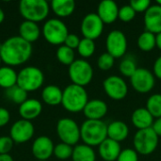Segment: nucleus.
Returning a JSON list of instances; mask_svg holds the SVG:
<instances>
[{"label": "nucleus", "instance_id": "nucleus-1", "mask_svg": "<svg viewBox=\"0 0 161 161\" xmlns=\"http://www.w3.org/2000/svg\"><path fill=\"white\" fill-rule=\"evenodd\" d=\"M32 54V45L20 36H12L2 42L0 57L8 66H18L26 62Z\"/></svg>", "mask_w": 161, "mask_h": 161}, {"label": "nucleus", "instance_id": "nucleus-2", "mask_svg": "<svg viewBox=\"0 0 161 161\" xmlns=\"http://www.w3.org/2000/svg\"><path fill=\"white\" fill-rule=\"evenodd\" d=\"M80 138L84 144L99 146L108 138V125L102 120H86L80 126Z\"/></svg>", "mask_w": 161, "mask_h": 161}, {"label": "nucleus", "instance_id": "nucleus-3", "mask_svg": "<svg viewBox=\"0 0 161 161\" xmlns=\"http://www.w3.org/2000/svg\"><path fill=\"white\" fill-rule=\"evenodd\" d=\"M89 102L88 93L84 87L70 84L63 90L61 105L70 112L83 111Z\"/></svg>", "mask_w": 161, "mask_h": 161}, {"label": "nucleus", "instance_id": "nucleus-4", "mask_svg": "<svg viewBox=\"0 0 161 161\" xmlns=\"http://www.w3.org/2000/svg\"><path fill=\"white\" fill-rule=\"evenodd\" d=\"M49 10L46 0H22L19 3V11L26 21L41 22L48 16Z\"/></svg>", "mask_w": 161, "mask_h": 161}, {"label": "nucleus", "instance_id": "nucleus-5", "mask_svg": "<svg viewBox=\"0 0 161 161\" xmlns=\"http://www.w3.org/2000/svg\"><path fill=\"white\" fill-rule=\"evenodd\" d=\"M159 137L156 134L152 127L138 130L134 136L135 151L142 156L153 154L158 145Z\"/></svg>", "mask_w": 161, "mask_h": 161}, {"label": "nucleus", "instance_id": "nucleus-6", "mask_svg": "<svg viewBox=\"0 0 161 161\" xmlns=\"http://www.w3.org/2000/svg\"><path fill=\"white\" fill-rule=\"evenodd\" d=\"M44 82L42 71L35 66H28L18 73L17 85L25 92H30L40 89Z\"/></svg>", "mask_w": 161, "mask_h": 161}, {"label": "nucleus", "instance_id": "nucleus-7", "mask_svg": "<svg viewBox=\"0 0 161 161\" xmlns=\"http://www.w3.org/2000/svg\"><path fill=\"white\" fill-rule=\"evenodd\" d=\"M42 34L45 40L54 45L64 43L67 36L69 35L67 25L58 18L47 20L42 27Z\"/></svg>", "mask_w": 161, "mask_h": 161}, {"label": "nucleus", "instance_id": "nucleus-8", "mask_svg": "<svg viewBox=\"0 0 161 161\" xmlns=\"http://www.w3.org/2000/svg\"><path fill=\"white\" fill-rule=\"evenodd\" d=\"M69 76L73 84L85 87L91 83L93 77V69L85 59H75L69 66Z\"/></svg>", "mask_w": 161, "mask_h": 161}, {"label": "nucleus", "instance_id": "nucleus-9", "mask_svg": "<svg viewBox=\"0 0 161 161\" xmlns=\"http://www.w3.org/2000/svg\"><path fill=\"white\" fill-rule=\"evenodd\" d=\"M57 134L61 142L71 146L77 145L80 138V126L71 118L59 119L57 124Z\"/></svg>", "mask_w": 161, "mask_h": 161}, {"label": "nucleus", "instance_id": "nucleus-10", "mask_svg": "<svg viewBox=\"0 0 161 161\" xmlns=\"http://www.w3.org/2000/svg\"><path fill=\"white\" fill-rule=\"evenodd\" d=\"M107 52L115 58L125 57L127 50V39L121 30H112L108 33L106 40Z\"/></svg>", "mask_w": 161, "mask_h": 161}, {"label": "nucleus", "instance_id": "nucleus-11", "mask_svg": "<svg viewBox=\"0 0 161 161\" xmlns=\"http://www.w3.org/2000/svg\"><path fill=\"white\" fill-rule=\"evenodd\" d=\"M103 88L107 95L116 101L125 99L128 92L126 82L119 75L108 76L103 82Z\"/></svg>", "mask_w": 161, "mask_h": 161}, {"label": "nucleus", "instance_id": "nucleus-12", "mask_svg": "<svg viewBox=\"0 0 161 161\" xmlns=\"http://www.w3.org/2000/svg\"><path fill=\"white\" fill-rule=\"evenodd\" d=\"M104 23L97 13L91 12L84 16L81 22V33L84 38L96 40L101 36L104 30Z\"/></svg>", "mask_w": 161, "mask_h": 161}, {"label": "nucleus", "instance_id": "nucleus-13", "mask_svg": "<svg viewBox=\"0 0 161 161\" xmlns=\"http://www.w3.org/2000/svg\"><path fill=\"white\" fill-rule=\"evenodd\" d=\"M130 82L133 89L140 93H147L155 87L154 74L145 68H138L134 75L130 77Z\"/></svg>", "mask_w": 161, "mask_h": 161}, {"label": "nucleus", "instance_id": "nucleus-14", "mask_svg": "<svg viewBox=\"0 0 161 161\" xmlns=\"http://www.w3.org/2000/svg\"><path fill=\"white\" fill-rule=\"evenodd\" d=\"M34 131V125L30 121L21 119L12 125L9 137L15 143H25L32 139Z\"/></svg>", "mask_w": 161, "mask_h": 161}, {"label": "nucleus", "instance_id": "nucleus-15", "mask_svg": "<svg viewBox=\"0 0 161 161\" xmlns=\"http://www.w3.org/2000/svg\"><path fill=\"white\" fill-rule=\"evenodd\" d=\"M54 142L47 136L38 137L32 144V154L37 160L47 161L54 154Z\"/></svg>", "mask_w": 161, "mask_h": 161}, {"label": "nucleus", "instance_id": "nucleus-16", "mask_svg": "<svg viewBox=\"0 0 161 161\" xmlns=\"http://www.w3.org/2000/svg\"><path fill=\"white\" fill-rule=\"evenodd\" d=\"M144 25L146 30L158 34L161 32V6L158 4L151 5L144 12Z\"/></svg>", "mask_w": 161, "mask_h": 161}, {"label": "nucleus", "instance_id": "nucleus-17", "mask_svg": "<svg viewBox=\"0 0 161 161\" xmlns=\"http://www.w3.org/2000/svg\"><path fill=\"white\" fill-rule=\"evenodd\" d=\"M119 7L113 0H103L97 7V15L104 24H112L118 19Z\"/></svg>", "mask_w": 161, "mask_h": 161}, {"label": "nucleus", "instance_id": "nucleus-18", "mask_svg": "<svg viewBox=\"0 0 161 161\" xmlns=\"http://www.w3.org/2000/svg\"><path fill=\"white\" fill-rule=\"evenodd\" d=\"M108 110L107 103L100 99H93L87 103L83 113L87 120H102Z\"/></svg>", "mask_w": 161, "mask_h": 161}, {"label": "nucleus", "instance_id": "nucleus-19", "mask_svg": "<svg viewBox=\"0 0 161 161\" xmlns=\"http://www.w3.org/2000/svg\"><path fill=\"white\" fill-rule=\"evenodd\" d=\"M122 151L121 144L109 138H107L99 146L98 152L101 158L105 161H117Z\"/></svg>", "mask_w": 161, "mask_h": 161}, {"label": "nucleus", "instance_id": "nucleus-20", "mask_svg": "<svg viewBox=\"0 0 161 161\" xmlns=\"http://www.w3.org/2000/svg\"><path fill=\"white\" fill-rule=\"evenodd\" d=\"M42 111V105L37 99H27L19 107V114L24 120H33L40 116Z\"/></svg>", "mask_w": 161, "mask_h": 161}, {"label": "nucleus", "instance_id": "nucleus-21", "mask_svg": "<svg viewBox=\"0 0 161 161\" xmlns=\"http://www.w3.org/2000/svg\"><path fill=\"white\" fill-rule=\"evenodd\" d=\"M131 122L138 130L146 129L152 127L154 124V117L146 108H139L133 111L131 115Z\"/></svg>", "mask_w": 161, "mask_h": 161}, {"label": "nucleus", "instance_id": "nucleus-22", "mask_svg": "<svg viewBox=\"0 0 161 161\" xmlns=\"http://www.w3.org/2000/svg\"><path fill=\"white\" fill-rule=\"evenodd\" d=\"M129 135V128L128 125L124 123L123 121H113L109 125H108V138L121 142Z\"/></svg>", "mask_w": 161, "mask_h": 161}, {"label": "nucleus", "instance_id": "nucleus-23", "mask_svg": "<svg viewBox=\"0 0 161 161\" xmlns=\"http://www.w3.org/2000/svg\"><path fill=\"white\" fill-rule=\"evenodd\" d=\"M41 29L37 23L25 20L19 26V36L28 42H33L39 39Z\"/></svg>", "mask_w": 161, "mask_h": 161}, {"label": "nucleus", "instance_id": "nucleus-24", "mask_svg": "<svg viewBox=\"0 0 161 161\" xmlns=\"http://www.w3.org/2000/svg\"><path fill=\"white\" fill-rule=\"evenodd\" d=\"M63 91L56 85H48L42 92V99L49 106H58L61 104Z\"/></svg>", "mask_w": 161, "mask_h": 161}, {"label": "nucleus", "instance_id": "nucleus-25", "mask_svg": "<svg viewBox=\"0 0 161 161\" xmlns=\"http://www.w3.org/2000/svg\"><path fill=\"white\" fill-rule=\"evenodd\" d=\"M51 8L57 16L64 18L70 16L75 11V2L74 0H53Z\"/></svg>", "mask_w": 161, "mask_h": 161}, {"label": "nucleus", "instance_id": "nucleus-26", "mask_svg": "<svg viewBox=\"0 0 161 161\" xmlns=\"http://www.w3.org/2000/svg\"><path fill=\"white\" fill-rule=\"evenodd\" d=\"M72 161H95L96 155L92 147L87 144H77L74 147Z\"/></svg>", "mask_w": 161, "mask_h": 161}, {"label": "nucleus", "instance_id": "nucleus-27", "mask_svg": "<svg viewBox=\"0 0 161 161\" xmlns=\"http://www.w3.org/2000/svg\"><path fill=\"white\" fill-rule=\"evenodd\" d=\"M17 76L18 74L13 68L9 66L0 67V87L8 90L17 85Z\"/></svg>", "mask_w": 161, "mask_h": 161}, {"label": "nucleus", "instance_id": "nucleus-28", "mask_svg": "<svg viewBox=\"0 0 161 161\" xmlns=\"http://www.w3.org/2000/svg\"><path fill=\"white\" fill-rule=\"evenodd\" d=\"M138 46L142 51L144 52H149L153 50L157 46V42H156V34L145 30L142 32L137 41Z\"/></svg>", "mask_w": 161, "mask_h": 161}, {"label": "nucleus", "instance_id": "nucleus-29", "mask_svg": "<svg viewBox=\"0 0 161 161\" xmlns=\"http://www.w3.org/2000/svg\"><path fill=\"white\" fill-rule=\"evenodd\" d=\"M119 70L120 73L127 77H131L134 73L138 70V66H137V62H136V58H134V56H125L124 58L121 60L120 65H119Z\"/></svg>", "mask_w": 161, "mask_h": 161}, {"label": "nucleus", "instance_id": "nucleus-30", "mask_svg": "<svg viewBox=\"0 0 161 161\" xmlns=\"http://www.w3.org/2000/svg\"><path fill=\"white\" fill-rule=\"evenodd\" d=\"M27 92H25L24 89L19 87L18 85H15L8 90H6V94L8 98L17 104V105H22L25 101L27 100Z\"/></svg>", "mask_w": 161, "mask_h": 161}, {"label": "nucleus", "instance_id": "nucleus-31", "mask_svg": "<svg viewBox=\"0 0 161 161\" xmlns=\"http://www.w3.org/2000/svg\"><path fill=\"white\" fill-rule=\"evenodd\" d=\"M146 108L151 113V115L158 119L161 117V94L155 93L152 94L147 102H146Z\"/></svg>", "mask_w": 161, "mask_h": 161}, {"label": "nucleus", "instance_id": "nucleus-32", "mask_svg": "<svg viewBox=\"0 0 161 161\" xmlns=\"http://www.w3.org/2000/svg\"><path fill=\"white\" fill-rule=\"evenodd\" d=\"M56 55H57L58 60L64 65L70 66L75 60V51L64 44L60 45L58 48Z\"/></svg>", "mask_w": 161, "mask_h": 161}, {"label": "nucleus", "instance_id": "nucleus-33", "mask_svg": "<svg viewBox=\"0 0 161 161\" xmlns=\"http://www.w3.org/2000/svg\"><path fill=\"white\" fill-rule=\"evenodd\" d=\"M77 51L79 55L85 58H90L95 52V42L93 40L83 38L80 40L79 45L77 47Z\"/></svg>", "mask_w": 161, "mask_h": 161}, {"label": "nucleus", "instance_id": "nucleus-34", "mask_svg": "<svg viewBox=\"0 0 161 161\" xmlns=\"http://www.w3.org/2000/svg\"><path fill=\"white\" fill-rule=\"evenodd\" d=\"M73 151H74L73 146L63 143V142H60V143L55 145L53 155L60 160H67L68 158H72Z\"/></svg>", "mask_w": 161, "mask_h": 161}, {"label": "nucleus", "instance_id": "nucleus-35", "mask_svg": "<svg viewBox=\"0 0 161 161\" xmlns=\"http://www.w3.org/2000/svg\"><path fill=\"white\" fill-rule=\"evenodd\" d=\"M114 62H115V58L112 57L109 53L105 52L99 56L97 59V66L100 70L108 71L113 67Z\"/></svg>", "mask_w": 161, "mask_h": 161}, {"label": "nucleus", "instance_id": "nucleus-36", "mask_svg": "<svg viewBox=\"0 0 161 161\" xmlns=\"http://www.w3.org/2000/svg\"><path fill=\"white\" fill-rule=\"evenodd\" d=\"M136 13L137 12L133 9V8L130 5H124L121 8H119L118 18L123 22H130L135 18Z\"/></svg>", "mask_w": 161, "mask_h": 161}, {"label": "nucleus", "instance_id": "nucleus-37", "mask_svg": "<svg viewBox=\"0 0 161 161\" xmlns=\"http://www.w3.org/2000/svg\"><path fill=\"white\" fill-rule=\"evenodd\" d=\"M117 161H139V154L135 149L125 148L121 151Z\"/></svg>", "mask_w": 161, "mask_h": 161}, {"label": "nucleus", "instance_id": "nucleus-38", "mask_svg": "<svg viewBox=\"0 0 161 161\" xmlns=\"http://www.w3.org/2000/svg\"><path fill=\"white\" fill-rule=\"evenodd\" d=\"M129 5L136 12H145L152 4L150 0H131Z\"/></svg>", "mask_w": 161, "mask_h": 161}, {"label": "nucleus", "instance_id": "nucleus-39", "mask_svg": "<svg viewBox=\"0 0 161 161\" xmlns=\"http://www.w3.org/2000/svg\"><path fill=\"white\" fill-rule=\"evenodd\" d=\"M14 142L10 137L3 136L0 137V155H5V154H9L13 147Z\"/></svg>", "mask_w": 161, "mask_h": 161}, {"label": "nucleus", "instance_id": "nucleus-40", "mask_svg": "<svg viewBox=\"0 0 161 161\" xmlns=\"http://www.w3.org/2000/svg\"><path fill=\"white\" fill-rule=\"evenodd\" d=\"M80 40L81 39H79V37L77 35L69 33V35L67 36V38H66V40L64 42V45L68 46L69 48H71L73 50L75 49V48L77 49V47L79 45V42H80Z\"/></svg>", "mask_w": 161, "mask_h": 161}, {"label": "nucleus", "instance_id": "nucleus-41", "mask_svg": "<svg viewBox=\"0 0 161 161\" xmlns=\"http://www.w3.org/2000/svg\"><path fill=\"white\" fill-rule=\"evenodd\" d=\"M10 119V114L8 109L0 108V127L5 126Z\"/></svg>", "mask_w": 161, "mask_h": 161}, {"label": "nucleus", "instance_id": "nucleus-42", "mask_svg": "<svg viewBox=\"0 0 161 161\" xmlns=\"http://www.w3.org/2000/svg\"><path fill=\"white\" fill-rule=\"evenodd\" d=\"M154 74L158 78L161 79V56L156 59L154 63Z\"/></svg>", "mask_w": 161, "mask_h": 161}, {"label": "nucleus", "instance_id": "nucleus-43", "mask_svg": "<svg viewBox=\"0 0 161 161\" xmlns=\"http://www.w3.org/2000/svg\"><path fill=\"white\" fill-rule=\"evenodd\" d=\"M152 128H153V130L156 132V134L158 137H161V117L160 118L156 119L154 121V124L152 125Z\"/></svg>", "mask_w": 161, "mask_h": 161}, {"label": "nucleus", "instance_id": "nucleus-44", "mask_svg": "<svg viewBox=\"0 0 161 161\" xmlns=\"http://www.w3.org/2000/svg\"><path fill=\"white\" fill-rule=\"evenodd\" d=\"M0 161H14L12 157L9 154L0 155Z\"/></svg>", "mask_w": 161, "mask_h": 161}, {"label": "nucleus", "instance_id": "nucleus-45", "mask_svg": "<svg viewBox=\"0 0 161 161\" xmlns=\"http://www.w3.org/2000/svg\"><path fill=\"white\" fill-rule=\"evenodd\" d=\"M156 42H157V47L161 50V32L156 35Z\"/></svg>", "mask_w": 161, "mask_h": 161}, {"label": "nucleus", "instance_id": "nucleus-46", "mask_svg": "<svg viewBox=\"0 0 161 161\" xmlns=\"http://www.w3.org/2000/svg\"><path fill=\"white\" fill-rule=\"evenodd\" d=\"M5 20V13L3 11V9L0 8V24L3 23V21Z\"/></svg>", "mask_w": 161, "mask_h": 161}, {"label": "nucleus", "instance_id": "nucleus-47", "mask_svg": "<svg viewBox=\"0 0 161 161\" xmlns=\"http://www.w3.org/2000/svg\"><path fill=\"white\" fill-rule=\"evenodd\" d=\"M157 4H158V5H159V6H161V0H158V1H157Z\"/></svg>", "mask_w": 161, "mask_h": 161}, {"label": "nucleus", "instance_id": "nucleus-48", "mask_svg": "<svg viewBox=\"0 0 161 161\" xmlns=\"http://www.w3.org/2000/svg\"><path fill=\"white\" fill-rule=\"evenodd\" d=\"M1 48H2V42H0V51H1Z\"/></svg>", "mask_w": 161, "mask_h": 161}, {"label": "nucleus", "instance_id": "nucleus-49", "mask_svg": "<svg viewBox=\"0 0 161 161\" xmlns=\"http://www.w3.org/2000/svg\"><path fill=\"white\" fill-rule=\"evenodd\" d=\"M1 62H2V59H1V57H0V64H1Z\"/></svg>", "mask_w": 161, "mask_h": 161}, {"label": "nucleus", "instance_id": "nucleus-50", "mask_svg": "<svg viewBox=\"0 0 161 161\" xmlns=\"http://www.w3.org/2000/svg\"><path fill=\"white\" fill-rule=\"evenodd\" d=\"M37 161H44V160H37Z\"/></svg>", "mask_w": 161, "mask_h": 161}]
</instances>
